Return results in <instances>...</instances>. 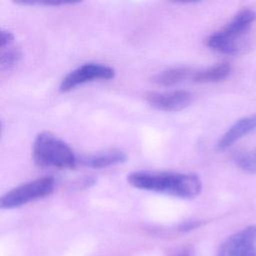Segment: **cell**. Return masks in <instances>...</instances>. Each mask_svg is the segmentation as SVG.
<instances>
[{"label": "cell", "instance_id": "cell-9", "mask_svg": "<svg viewBox=\"0 0 256 256\" xmlns=\"http://www.w3.org/2000/svg\"><path fill=\"white\" fill-rule=\"evenodd\" d=\"M126 159H127V156L124 151L119 149H112V150H107V151L99 152L92 155L83 156L80 159H78V163H80L82 166H85V167L101 169V168H106L109 166L121 164L125 162Z\"/></svg>", "mask_w": 256, "mask_h": 256}, {"label": "cell", "instance_id": "cell-7", "mask_svg": "<svg viewBox=\"0 0 256 256\" xmlns=\"http://www.w3.org/2000/svg\"><path fill=\"white\" fill-rule=\"evenodd\" d=\"M192 94L186 90L171 92H148L146 101L154 108L162 111H179L186 108L192 101Z\"/></svg>", "mask_w": 256, "mask_h": 256}, {"label": "cell", "instance_id": "cell-11", "mask_svg": "<svg viewBox=\"0 0 256 256\" xmlns=\"http://www.w3.org/2000/svg\"><path fill=\"white\" fill-rule=\"evenodd\" d=\"M189 73H190V70L188 68L173 67L157 74L154 78V81L157 84H160L163 86H171L187 78Z\"/></svg>", "mask_w": 256, "mask_h": 256}, {"label": "cell", "instance_id": "cell-13", "mask_svg": "<svg viewBox=\"0 0 256 256\" xmlns=\"http://www.w3.org/2000/svg\"><path fill=\"white\" fill-rule=\"evenodd\" d=\"M235 160L242 170L256 174V149L239 154Z\"/></svg>", "mask_w": 256, "mask_h": 256}, {"label": "cell", "instance_id": "cell-15", "mask_svg": "<svg viewBox=\"0 0 256 256\" xmlns=\"http://www.w3.org/2000/svg\"><path fill=\"white\" fill-rule=\"evenodd\" d=\"M198 225H199V222H196V221H190V222L183 223V224L179 227V229H180L181 231H187V230H191V229L196 228Z\"/></svg>", "mask_w": 256, "mask_h": 256}, {"label": "cell", "instance_id": "cell-6", "mask_svg": "<svg viewBox=\"0 0 256 256\" xmlns=\"http://www.w3.org/2000/svg\"><path fill=\"white\" fill-rule=\"evenodd\" d=\"M217 256H256V226H248L228 237Z\"/></svg>", "mask_w": 256, "mask_h": 256}, {"label": "cell", "instance_id": "cell-5", "mask_svg": "<svg viewBox=\"0 0 256 256\" xmlns=\"http://www.w3.org/2000/svg\"><path fill=\"white\" fill-rule=\"evenodd\" d=\"M115 77V69L102 63H84L69 72L60 83V90L67 92L75 87L95 80H109Z\"/></svg>", "mask_w": 256, "mask_h": 256}, {"label": "cell", "instance_id": "cell-4", "mask_svg": "<svg viewBox=\"0 0 256 256\" xmlns=\"http://www.w3.org/2000/svg\"><path fill=\"white\" fill-rule=\"evenodd\" d=\"M55 188L53 177L46 176L23 183L7 193L0 200L2 209H12L50 195Z\"/></svg>", "mask_w": 256, "mask_h": 256}, {"label": "cell", "instance_id": "cell-12", "mask_svg": "<svg viewBox=\"0 0 256 256\" xmlns=\"http://www.w3.org/2000/svg\"><path fill=\"white\" fill-rule=\"evenodd\" d=\"M21 58V52L20 50L10 45L5 48H1V55H0V66L2 70L11 69L14 67Z\"/></svg>", "mask_w": 256, "mask_h": 256}, {"label": "cell", "instance_id": "cell-8", "mask_svg": "<svg viewBox=\"0 0 256 256\" xmlns=\"http://www.w3.org/2000/svg\"><path fill=\"white\" fill-rule=\"evenodd\" d=\"M256 130V113L237 120L218 140L216 148L224 151L248 133Z\"/></svg>", "mask_w": 256, "mask_h": 256}, {"label": "cell", "instance_id": "cell-1", "mask_svg": "<svg viewBox=\"0 0 256 256\" xmlns=\"http://www.w3.org/2000/svg\"><path fill=\"white\" fill-rule=\"evenodd\" d=\"M128 183L134 188L167 194L183 199L197 197L202 189V182L194 173L135 171L127 175Z\"/></svg>", "mask_w": 256, "mask_h": 256}, {"label": "cell", "instance_id": "cell-10", "mask_svg": "<svg viewBox=\"0 0 256 256\" xmlns=\"http://www.w3.org/2000/svg\"><path fill=\"white\" fill-rule=\"evenodd\" d=\"M231 67L227 62H222L208 68L194 72L192 79L198 83H213L224 80L229 76Z\"/></svg>", "mask_w": 256, "mask_h": 256}, {"label": "cell", "instance_id": "cell-2", "mask_svg": "<svg viewBox=\"0 0 256 256\" xmlns=\"http://www.w3.org/2000/svg\"><path fill=\"white\" fill-rule=\"evenodd\" d=\"M33 159L40 167L75 168L78 163L72 148L50 132L39 133L33 143Z\"/></svg>", "mask_w": 256, "mask_h": 256}, {"label": "cell", "instance_id": "cell-3", "mask_svg": "<svg viewBox=\"0 0 256 256\" xmlns=\"http://www.w3.org/2000/svg\"><path fill=\"white\" fill-rule=\"evenodd\" d=\"M256 20V12L252 9L240 10L221 30L211 34L207 46L219 53L233 54L239 49V40Z\"/></svg>", "mask_w": 256, "mask_h": 256}, {"label": "cell", "instance_id": "cell-14", "mask_svg": "<svg viewBox=\"0 0 256 256\" xmlns=\"http://www.w3.org/2000/svg\"><path fill=\"white\" fill-rule=\"evenodd\" d=\"M14 41V35L12 32L7 31V30H2L1 31V48L8 47L13 44Z\"/></svg>", "mask_w": 256, "mask_h": 256}, {"label": "cell", "instance_id": "cell-16", "mask_svg": "<svg viewBox=\"0 0 256 256\" xmlns=\"http://www.w3.org/2000/svg\"><path fill=\"white\" fill-rule=\"evenodd\" d=\"M176 256H190V254L188 252H182V253H179L178 255Z\"/></svg>", "mask_w": 256, "mask_h": 256}]
</instances>
